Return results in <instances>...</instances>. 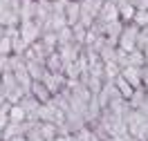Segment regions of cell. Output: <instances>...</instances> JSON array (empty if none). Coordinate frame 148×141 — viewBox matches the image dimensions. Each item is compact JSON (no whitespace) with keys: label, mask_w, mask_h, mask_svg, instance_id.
Returning a JSON list of instances; mask_svg holds the SVG:
<instances>
[{"label":"cell","mask_w":148,"mask_h":141,"mask_svg":"<svg viewBox=\"0 0 148 141\" xmlns=\"http://www.w3.org/2000/svg\"><path fill=\"white\" fill-rule=\"evenodd\" d=\"M106 2H114V5H117V2H119V0H106Z\"/></svg>","instance_id":"31"},{"label":"cell","mask_w":148,"mask_h":141,"mask_svg":"<svg viewBox=\"0 0 148 141\" xmlns=\"http://www.w3.org/2000/svg\"><path fill=\"white\" fill-rule=\"evenodd\" d=\"M9 141H29V139H27V134H20V137H14V139H9Z\"/></svg>","instance_id":"28"},{"label":"cell","mask_w":148,"mask_h":141,"mask_svg":"<svg viewBox=\"0 0 148 141\" xmlns=\"http://www.w3.org/2000/svg\"><path fill=\"white\" fill-rule=\"evenodd\" d=\"M25 65H27V72L34 81H43L47 74L45 61H38V58H25Z\"/></svg>","instance_id":"8"},{"label":"cell","mask_w":148,"mask_h":141,"mask_svg":"<svg viewBox=\"0 0 148 141\" xmlns=\"http://www.w3.org/2000/svg\"><path fill=\"white\" fill-rule=\"evenodd\" d=\"M121 76L128 81V85L132 87V90H137V87H144L141 85V67H121Z\"/></svg>","instance_id":"9"},{"label":"cell","mask_w":148,"mask_h":141,"mask_svg":"<svg viewBox=\"0 0 148 141\" xmlns=\"http://www.w3.org/2000/svg\"><path fill=\"white\" fill-rule=\"evenodd\" d=\"M135 9H148V0H135Z\"/></svg>","instance_id":"25"},{"label":"cell","mask_w":148,"mask_h":141,"mask_svg":"<svg viewBox=\"0 0 148 141\" xmlns=\"http://www.w3.org/2000/svg\"><path fill=\"white\" fill-rule=\"evenodd\" d=\"M7 2H9V0H0V7H2V5H7Z\"/></svg>","instance_id":"30"},{"label":"cell","mask_w":148,"mask_h":141,"mask_svg":"<svg viewBox=\"0 0 148 141\" xmlns=\"http://www.w3.org/2000/svg\"><path fill=\"white\" fill-rule=\"evenodd\" d=\"M36 121H45V123H54V125H63L65 123V112L54 103V101H47V103H40L36 110Z\"/></svg>","instance_id":"2"},{"label":"cell","mask_w":148,"mask_h":141,"mask_svg":"<svg viewBox=\"0 0 148 141\" xmlns=\"http://www.w3.org/2000/svg\"><path fill=\"white\" fill-rule=\"evenodd\" d=\"M141 85L148 90V67H141Z\"/></svg>","instance_id":"24"},{"label":"cell","mask_w":148,"mask_h":141,"mask_svg":"<svg viewBox=\"0 0 148 141\" xmlns=\"http://www.w3.org/2000/svg\"><path fill=\"white\" fill-rule=\"evenodd\" d=\"M144 101H146V87H137V90L132 92V96L128 99V105L132 110H137V108H141Z\"/></svg>","instance_id":"18"},{"label":"cell","mask_w":148,"mask_h":141,"mask_svg":"<svg viewBox=\"0 0 148 141\" xmlns=\"http://www.w3.org/2000/svg\"><path fill=\"white\" fill-rule=\"evenodd\" d=\"M36 18V0H20V22Z\"/></svg>","instance_id":"13"},{"label":"cell","mask_w":148,"mask_h":141,"mask_svg":"<svg viewBox=\"0 0 148 141\" xmlns=\"http://www.w3.org/2000/svg\"><path fill=\"white\" fill-rule=\"evenodd\" d=\"M54 141H76V137L74 134H58Z\"/></svg>","instance_id":"26"},{"label":"cell","mask_w":148,"mask_h":141,"mask_svg":"<svg viewBox=\"0 0 148 141\" xmlns=\"http://www.w3.org/2000/svg\"><path fill=\"white\" fill-rule=\"evenodd\" d=\"M14 49H11V34L5 29V36H0V56H11Z\"/></svg>","instance_id":"19"},{"label":"cell","mask_w":148,"mask_h":141,"mask_svg":"<svg viewBox=\"0 0 148 141\" xmlns=\"http://www.w3.org/2000/svg\"><path fill=\"white\" fill-rule=\"evenodd\" d=\"M144 58H146V65H144V67H148V47L144 49Z\"/></svg>","instance_id":"29"},{"label":"cell","mask_w":148,"mask_h":141,"mask_svg":"<svg viewBox=\"0 0 148 141\" xmlns=\"http://www.w3.org/2000/svg\"><path fill=\"white\" fill-rule=\"evenodd\" d=\"M29 94H32L34 99H38V103H47V101H52V92L45 87V83H43V81H34V83H32Z\"/></svg>","instance_id":"11"},{"label":"cell","mask_w":148,"mask_h":141,"mask_svg":"<svg viewBox=\"0 0 148 141\" xmlns=\"http://www.w3.org/2000/svg\"><path fill=\"white\" fill-rule=\"evenodd\" d=\"M9 110H11V103L0 105V130H5V125L9 123Z\"/></svg>","instance_id":"21"},{"label":"cell","mask_w":148,"mask_h":141,"mask_svg":"<svg viewBox=\"0 0 148 141\" xmlns=\"http://www.w3.org/2000/svg\"><path fill=\"white\" fill-rule=\"evenodd\" d=\"M0 81H2V90H5V96H7V103H18L20 99L25 96V90L18 85V81H16V76H14V72L11 69H5L2 72V76H0Z\"/></svg>","instance_id":"3"},{"label":"cell","mask_w":148,"mask_h":141,"mask_svg":"<svg viewBox=\"0 0 148 141\" xmlns=\"http://www.w3.org/2000/svg\"><path fill=\"white\" fill-rule=\"evenodd\" d=\"M43 83H45V87L52 92V96H54V94H58L61 90L67 87V76H65L63 72H47L45 78H43Z\"/></svg>","instance_id":"7"},{"label":"cell","mask_w":148,"mask_h":141,"mask_svg":"<svg viewBox=\"0 0 148 141\" xmlns=\"http://www.w3.org/2000/svg\"><path fill=\"white\" fill-rule=\"evenodd\" d=\"M112 83H114V87H117V92H119L121 96L126 99V101H128L130 96H132V92H135V90H132V87H130V85H128V81H126V78H123V76H121V74L117 76V78H114Z\"/></svg>","instance_id":"16"},{"label":"cell","mask_w":148,"mask_h":141,"mask_svg":"<svg viewBox=\"0 0 148 141\" xmlns=\"http://www.w3.org/2000/svg\"><path fill=\"white\" fill-rule=\"evenodd\" d=\"M0 141H2V130H0Z\"/></svg>","instance_id":"32"},{"label":"cell","mask_w":148,"mask_h":141,"mask_svg":"<svg viewBox=\"0 0 148 141\" xmlns=\"http://www.w3.org/2000/svg\"><path fill=\"white\" fill-rule=\"evenodd\" d=\"M101 7H103V0H81V18H79V25L90 29L94 25V20L99 18Z\"/></svg>","instance_id":"4"},{"label":"cell","mask_w":148,"mask_h":141,"mask_svg":"<svg viewBox=\"0 0 148 141\" xmlns=\"http://www.w3.org/2000/svg\"><path fill=\"white\" fill-rule=\"evenodd\" d=\"M117 11H119V20L126 25V22H132V16H135V5L132 2H126V0H119L117 2Z\"/></svg>","instance_id":"12"},{"label":"cell","mask_w":148,"mask_h":141,"mask_svg":"<svg viewBox=\"0 0 148 141\" xmlns=\"http://www.w3.org/2000/svg\"><path fill=\"white\" fill-rule=\"evenodd\" d=\"M148 47V27H141L139 29V36H137V49H146Z\"/></svg>","instance_id":"22"},{"label":"cell","mask_w":148,"mask_h":141,"mask_svg":"<svg viewBox=\"0 0 148 141\" xmlns=\"http://www.w3.org/2000/svg\"><path fill=\"white\" fill-rule=\"evenodd\" d=\"M132 22H135L139 29L148 27V9H137V11H135V16H132Z\"/></svg>","instance_id":"20"},{"label":"cell","mask_w":148,"mask_h":141,"mask_svg":"<svg viewBox=\"0 0 148 141\" xmlns=\"http://www.w3.org/2000/svg\"><path fill=\"white\" fill-rule=\"evenodd\" d=\"M9 121H14V123H25V121H29L27 112L23 110V105H20V103H14V105H11V110H9Z\"/></svg>","instance_id":"17"},{"label":"cell","mask_w":148,"mask_h":141,"mask_svg":"<svg viewBox=\"0 0 148 141\" xmlns=\"http://www.w3.org/2000/svg\"><path fill=\"white\" fill-rule=\"evenodd\" d=\"M45 67H47V72H63V58H61V54L52 52L45 61Z\"/></svg>","instance_id":"15"},{"label":"cell","mask_w":148,"mask_h":141,"mask_svg":"<svg viewBox=\"0 0 148 141\" xmlns=\"http://www.w3.org/2000/svg\"><path fill=\"white\" fill-rule=\"evenodd\" d=\"M112 141H137L132 134H128V132H123V134H117V137H112Z\"/></svg>","instance_id":"23"},{"label":"cell","mask_w":148,"mask_h":141,"mask_svg":"<svg viewBox=\"0 0 148 141\" xmlns=\"http://www.w3.org/2000/svg\"><path fill=\"white\" fill-rule=\"evenodd\" d=\"M74 137H76V141H101V137L94 132L92 125H83V128H79V130L74 132Z\"/></svg>","instance_id":"14"},{"label":"cell","mask_w":148,"mask_h":141,"mask_svg":"<svg viewBox=\"0 0 148 141\" xmlns=\"http://www.w3.org/2000/svg\"><path fill=\"white\" fill-rule=\"evenodd\" d=\"M63 11H65V20H67L70 27L79 25V18H81V2H76V0H67Z\"/></svg>","instance_id":"10"},{"label":"cell","mask_w":148,"mask_h":141,"mask_svg":"<svg viewBox=\"0 0 148 141\" xmlns=\"http://www.w3.org/2000/svg\"><path fill=\"white\" fill-rule=\"evenodd\" d=\"M7 103V96H5V90H2V81H0V105Z\"/></svg>","instance_id":"27"},{"label":"cell","mask_w":148,"mask_h":141,"mask_svg":"<svg viewBox=\"0 0 148 141\" xmlns=\"http://www.w3.org/2000/svg\"><path fill=\"white\" fill-rule=\"evenodd\" d=\"M126 2H135V0H126Z\"/></svg>","instance_id":"33"},{"label":"cell","mask_w":148,"mask_h":141,"mask_svg":"<svg viewBox=\"0 0 148 141\" xmlns=\"http://www.w3.org/2000/svg\"><path fill=\"white\" fill-rule=\"evenodd\" d=\"M18 31H20V38H23L27 45H34L38 38L43 36V25H40L36 18L34 20H23L20 27H18Z\"/></svg>","instance_id":"6"},{"label":"cell","mask_w":148,"mask_h":141,"mask_svg":"<svg viewBox=\"0 0 148 141\" xmlns=\"http://www.w3.org/2000/svg\"><path fill=\"white\" fill-rule=\"evenodd\" d=\"M137 36H139V27L135 22H126L121 29L119 38H117V49L121 52H132L137 49Z\"/></svg>","instance_id":"5"},{"label":"cell","mask_w":148,"mask_h":141,"mask_svg":"<svg viewBox=\"0 0 148 141\" xmlns=\"http://www.w3.org/2000/svg\"><path fill=\"white\" fill-rule=\"evenodd\" d=\"M106 141H112V139H106Z\"/></svg>","instance_id":"34"},{"label":"cell","mask_w":148,"mask_h":141,"mask_svg":"<svg viewBox=\"0 0 148 141\" xmlns=\"http://www.w3.org/2000/svg\"><path fill=\"white\" fill-rule=\"evenodd\" d=\"M126 128H128V134H132L137 141H146L148 139V116L139 110H132L126 114Z\"/></svg>","instance_id":"1"}]
</instances>
